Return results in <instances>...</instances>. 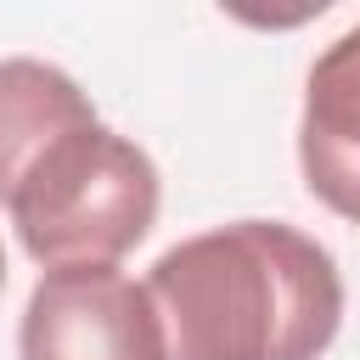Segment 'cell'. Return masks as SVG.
<instances>
[{
	"mask_svg": "<svg viewBox=\"0 0 360 360\" xmlns=\"http://www.w3.org/2000/svg\"><path fill=\"white\" fill-rule=\"evenodd\" d=\"M298 169L332 214L360 225V22L343 28L304 79Z\"/></svg>",
	"mask_w": 360,
	"mask_h": 360,
	"instance_id": "4",
	"label": "cell"
},
{
	"mask_svg": "<svg viewBox=\"0 0 360 360\" xmlns=\"http://www.w3.org/2000/svg\"><path fill=\"white\" fill-rule=\"evenodd\" d=\"M0 292H6V248H0Z\"/></svg>",
	"mask_w": 360,
	"mask_h": 360,
	"instance_id": "6",
	"label": "cell"
},
{
	"mask_svg": "<svg viewBox=\"0 0 360 360\" xmlns=\"http://www.w3.org/2000/svg\"><path fill=\"white\" fill-rule=\"evenodd\" d=\"M96 118L90 96L51 62L34 56H6L0 62V202L11 191V180L22 174V163L68 124Z\"/></svg>",
	"mask_w": 360,
	"mask_h": 360,
	"instance_id": "5",
	"label": "cell"
},
{
	"mask_svg": "<svg viewBox=\"0 0 360 360\" xmlns=\"http://www.w3.org/2000/svg\"><path fill=\"white\" fill-rule=\"evenodd\" d=\"M158 169L152 158L107 129L101 118H79L56 129L11 180L6 214L34 264H118L158 219Z\"/></svg>",
	"mask_w": 360,
	"mask_h": 360,
	"instance_id": "2",
	"label": "cell"
},
{
	"mask_svg": "<svg viewBox=\"0 0 360 360\" xmlns=\"http://www.w3.org/2000/svg\"><path fill=\"white\" fill-rule=\"evenodd\" d=\"M169 360H321L343 326L338 259L287 219H231L158 253Z\"/></svg>",
	"mask_w": 360,
	"mask_h": 360,
	"instance_id": "1",
	"label": "cell"
},
{
	"mask_svg": "<svg viewBox=\"0 0 360 360\" xmlns=\"http://www.w3.org/2000/svg\"><path fill=\"white\" fill-rule=\"evenodd\" d=\"M17 360H169V338L146 281L112 264H68L34 281Z\"/></svg>",
	"mask_w": 360,
	"mask_h": 360,
	"instance_id": "3",
	"label": "cell"
}]
</instances>
